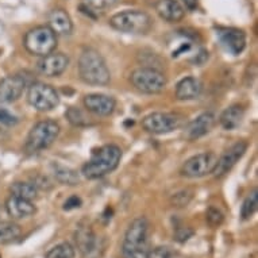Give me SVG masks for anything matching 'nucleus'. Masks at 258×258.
<instances>
[{"label": "nucleus", "instance_id": "1", "mask_svg": "<svg viewBox=\"0 0 258 258\" xmlns=\"http://www.w3.org/2000/svg\"><path fill=\"white\" fill-rule=\"evenodd\" d=\"M122 160V150L116 145H104L95 149L81 168V173L88 180H98L114 172Z\"/></svg>", "mask_w": 258, "mask_h": 258}, {"label": "nucleus", "instance_id": "2", "mask_svg": "<svg viewBox=\"0 0 258 258\" xmlns=\"http://www.w3.org/2000/svg\"><path fill=\"white\" fill-rule=\"evenodd\" d=\"M79 76L85 84L107 85L111 81L110 69L106 59L95 49H84L79 57Z\"/></svg>", "mask_w": 258, "mask_h": 258}, {"label": "nucleus", "instance_id": "3", "mask_svg": "<svg viewBox=\"0 0 258 258\" xmlns=\"http://www.w3.org/2000/svg\"><path fill=\"white\" fill-rule=\"evenodd\" d=\"M149 220L140 216L128 224L122 243L123 258H148L149 254Z\"/></svg>", "mask_w": 258, "mask_h": 258}, {"label": "nucleus", "instance_id": "4", "mask_svg": "<svg viewBox=\"0 0 258 258\" xmlns=\"http://www.w3.org/2000/svg\"><path fill=\"white\" fill-rule=\"evenodd\" d=\"M61 132V127L55 120L45 119L31 127L25 142V153L29 156L37 154L54 144Z\"/></svg>", "mask_w": 258, "mask_h": 258}, {"label": "nucleus", "instance_id": "5", "mask_svg": "<svg viewBox=\"0 0 258 258\" xmlns=\"http://www.w3.org/2000/svg\"><path fill=\"white\" fill-rule=\"evenodd\" d=\"M110 26L126 34H148L153 27V19L142 10H124L110 18Z\"/></svg>", "mask_w": 258, "mask_h": 258}, {"label": "nucleus", "instance_id": "6", "mask_svg": "<svg viewBox=\"0 0 258 258\" xmlns=\"http://www.w3.org/2000/svg\"><path fill=\"white\" fill-rule=\"evenodd\" d=\"M57 37L49 26H37L26 33L23 45L30 54L43 57L55 51L58 45Z\"/></svg>", "mask_w": 258, "mask_h": 258}, {"label": "nucleus", "instance_id": "7", "mask_svg": "<svg viewBox=\"0 0 258 258\" xmlns=\"http://www.w3.org/2000/svg\"><path fill=\"white\" fill-rule=\"evenodd\" d=\"M130 81L134 85V88L148 95L162 92L168 84L166 76L160 69L149 68V67H141L133 71Z\"/></svg>", "mask_w": 258, "mask_h": 258}, {"label": "nucleus", "instance_id": "8", "mask_svg": "<svg viewBox=\"0 0 258 258\" xmlns=\"http://www.w3.org/2000/svg\"><path fill=\"white\" fill-rule=\"evenodd\" d=\"M27 102L41 112L54 110L59 104V95L51 85L45 83H31L27 87Z\"/></svg>", "mask_w": 258, "mask_h": 258}, {"label": "nucleus", "instance_id": "9", "mask_svg": "<svg viewBox=\"0 0 258 258\" xmlns=\"http://www.w3.org/2000/svg\"><path fill=\"white\" fill-rule=\"evenodd\" d=\"M182 124V116L173 112H153L142 119V127L145 132L156 136L168 134L180 128Z\"/></svg>", "mask_w": 258, "mask_h": 258}, {"label": "nucleus", "instance_id": "10", "mask_svg": "<svg viewBox=\"0 0 258 258\" xmlns=\"http://www.w3.org/2000/svg\"><path fill=\"white\" fill-rule=\"evenodd\" d=\"M218 156L212 152H206L190 157L182 164L180 174L186 178H200L211 174L215 169Z\"/></svg>", "mask_w": 258, "mask_h": 258}, {"label": "nucleus", "instance_id": "11", "mask_svg": "<svg viewBox=\"0 0 258 258\" xmlns=\"http://www.w3.org/2000/svg\"><path fill=\"white\" fill-rule=\"evenodd\" d=\"M29 83L22 75H10L0 80V104H10L21 99Z\"/></svg>", "mask_w": 258, "mask_h": 258}, {"label": "nucleus", "instance_id": "12", "mask_svg": "<svg viewBox=\"0 0 258 258\" xmlns=\"http://www.w3.org/2000/svg\"><path fill=\"white\" fill-rule=\"evenodd\" d=\"M246 150H247V142H245V141H238L237 144H234L231 148L227 149L218 158L215 169H214L212 174L218 178L226 176L230 170L233 169L234 166L237 165V162L243 157Z\"/></svg>", "mask_w": 258, "mask_h": 258}, {"label": "nucleus", "instance_id": "13", "mask_svg": "<svg viewBox=\"0 0 258 258\" xmlns=\"http://www.w3.org/2000/svg\"><path fill=\"white\" fill-rule=\"evenodd\" d=\"M216 37L224 50L229 51L230 54L238 55L245 50L246 34L242 30L235 27H218Z\"/></svg>", "mask_w": 258, "mask_h": 258}, {"label": "nucleus", "instance_id": "14", "mask_svg": "<svg viewBox=\"0 0 258 258\" xmlns=\"http://www.w3.org/2000/svg\"><path fill=\"white\" fill-rule=\"evenodd\" d=\"M69 67V57L63 53L53 51L50 54L43 55L37 63L39 73L46 77L61 76Z\"/></svg>", "mask_w": 258, "mask_h": 258}, {"label": "nucleus", "instance_id": "15", "mask_svg": "<svg viewBox=\"0 0 258 258\" xmlns=\"http://www.w3.org/2000/svg\"><path fill=\"white\" fill-rule=\"evenodd\" d=\"M85 110L96 116H110L116 108V100L104 93H89L83 99Z\"/></svg>", "mask_w": 258, "mask_h": 258}, {"label": "nucleus", "instance_id": "16", "mask_svg": "<svg viewBox=\"0 0 258 258\" xmlns=\"http://www.w3.org/2000/svg\"><path fill=\"white\" fill-rule=\"evenodd\" d=\"M75 242H76L79 251L85 258H91L98 254L99 239L88 224H80L77 227L75 231Z\"/></svg>", "mask_w": 258, "mask_h": 258}, {"label": "nucleus", "instance_id": "17", "mask_svg": "<svg viewBox=\"0 0 258 258\" xmlns=\"http://www.w3.org/2000/svg\"><path fill=\"white\" fill-rule=\"evenodd\" d=\"M215 124V115L211 111L203 112L195 119H192L185 126L184 137L188 141H196L204 137L211 132V128Z\"/></svg>", "mask_w": 258, "mask_h": 258}, {"label": "nucleus", "instance_id": "18", "mask_svg": "<svg viewBox=\"0 0 258 258\" xmlns=\"http://www.w3.org/2000/svg\"><path fill=\"white\" fill-rule=\"evenodd\" d=\"M5 210L7 215L13 219H26L37 214V207L34 202L22 199L18 196L10 195L5 203Z\"/></svg>", "mask_w": 258, "mask_h": 258}, {"label": "nucleus", "instance_id": "19", "mask_svg": "<svg viewBox=\"0 0 258 258\" xmlns=\"http://www.w3.org/2000/svg\"><path fill=\"white\" fill-rule=\"evenodd\" d=\"M49 27L55 33V35H71L73 31V22L69 14L61 7H55L47 15Z\"/></svg>", "mask_w": 258, "mask_h": 258}, {"label": "nucleus", "instance_id": "20", "mask_svg": "<svg viewBox=\"0 0 258 258\" xmlns=\"http://www.w3.org/2000/svg\"><path fill=\"white\" fill-rule=\"evenodd\" d=\"M202 89H203V85H202L199 79L188 76L178 81L177 85H176L174 95H176L177 100L189 102V100H195V99L199 98Z\"/></svg>", "mask_w": 258, "mask_h": 258}, {"label": "nucleus", "instance_id": "21", "mask_svg": "<svg viewBox=\"0 0 258 258\" xmlns=\"http://www.w3.org/2000/svg\"><path fill=\"white\" fill-rule=\"evenodd\" d=\"M154 9L164 21L170 23L180 22L185 15V10L177 0H157Z\"/></svg>", "mask_w": 258, "mask_h": 258}, {"label": "nucleus", "instance_id": "22", "mask_svg": "<svg viewBox=\"0 0 258 258\" xmlns=\"http://www.w3.org/2000/svg\"><path fill=\"white\" fill-rule=\"evenodd\" d=\"M245 108L241 104H231L220 114L219 123L224 130H235L243 120Z\"/></svg>", "mask_w": 258, "mask_h": 258}, {"label": "nucleus", "instance_id": "23", "mask_svg": "<svg viewBox=\"0 0 258 258\" xmlns=\"http://www.w3.org/2000/svg\"><path fill=\"white\" fill-rule=\"evenodd\" d=\"M50 169L55 180L63 184V185L73 186L80 182L79 173L72 168H69V166H65L62 164H58V162H51Z\"/></svg>", "mask_w": 258, "mask_h": 258}, {"label": "nucleus", "instance_id": "24", "mask_svg": "<svg viewBox=\"0 0 258 258\" xmlns=\"http://www.w3.org/2000/svg\"><path fill=\"white\" fill-rule=\"evenodd\" d=\"M11 195L22 198V199L34 202L38 198V188L31 181H15L10 186Z\"/></svg>", "mask_w": 258, "mask_h": 258}, {"label": "nucleus", "instance_id": "25", "mask_svg": "<svg viewBox=\"0 0 258 258\" xmlns=\"http://www.w3.org/2000/svg\"><path fill=\"white\" fill-rule=\"evenodd\" d=\"M21 226L14 222H0V245L13 243L21 237Z\"/></svg>", "mask_w": 258, "mask_h": 258}, {"label": "nucleus", "instance_id": "26", "mask_svg": "<svg viewBox=\"0 0 258 258\" xmlns=\"http://www.w3.org/2000/svg\"><path fill=\"white\" fill-rule=\"evenodd\" d=\"M76 249L69 242H61L58 245L53 246L46 253L45 258H75Z\"/></svg>", "mask_w": 258, "mask_h": 258}, {"label": "nucleus", "instance_id": "27", "mask_svg": "<svg viewBox=\"0 0 258 258\" xmlns=\"http://www.w3.org/2000/svg\"><path fill=\"white\" fill-rule=\"evenodd\" d=\"M65 118L68 119V122L71 123L72 126L85 127L91 124L88 116H87L84 111L80 110L79 107H69L68 110H67V112H65Z\"/></svg>", "mask_w": 258, "mask_h": 258}, {"label": "nucleus", "instance_id": "28", "mask_svg": "<svg viewBox=\"0 0 258 258\" xmlns=\"http://www.w3.org/2000/svg\"><path fill=\"white\" fill-rule=\"evenodd\" d=\"M258 206V192L257 189H254L251 194L247 195L241 207V219L249 220L251 216L254 215V212L257 211Z\"/></svg>", "mask_w": 258, "mask_h": 258}, {"label": "nucleus", "instance_id": "29", "mask_svg": "<svg viewBox=\"0 0 258 258\" xmlns=\"http://www.w3.org/2000/svg\"><path fill=\"white\" fill-rule=\"evenodd\" d=\"M80 5L85 6L87 9L92 10L93 13H103L118 5V0H81Z\"/></svg>", "mask_w": 258, "mask_h": 258}, {"label": "nucleus", "instance_id": "30", "mask_svg": "<svg viewBox=\"0 0 258 258\" xmlns=\"http://www.w3.org/2000/svg\"><path fill=\"white\" fill-rule=\"evenodd\" d=\"M192 196H194L192 190L189 189L178 190V192L173 194L172 198H170V204H172L173 207L184 208L189 204V202L192 200Z\"/></svg>", "mask_w": 258, "mask_h": 258}, {"label": "nucleus", "instance_id": "31", "mask_svg": "<svg viewBox=\"0 0 258 258\" xmlns=\"http://www.w3.org/2000/svg\"><path fill=\"white\" fill-rule=\"evenodd\" d=\"M206 220H207V224L212 229H216L222 226L224 220L223 212L220 211L219 208L214 207V206H210L207 208V212H206Z\"/></svg>", "mask_w": 258, "mask_h": 258}, {"label": "nucleus", "instance_id": "32", "mask_svg": "<svg viewBox=\"0 0 258 258\" xmlns=\"http://www.w3.org/2000/svg\"><path fill=\"white\" fill-rule=\"evenodd\" d=\"M148 258H176V251L170 246H157L149 250Z\"/></svg>", "mask_w": 258, "mask_h": 258}, {"label": "nucleus", "instance_id": "33", "mask_svg": "<svg viewBox=\"0 0 258 258\" xmlns=\"http://www.w3.org/2000/svg\"><path fill=\"white\" fill-rule=\"evenodd\" d=\"M195 235V231L190 227H185V226H181V227H177L176 231H174V241L178 242V243H185L186 241H189L190 238Z\"/></svg>", "mask_w": 258, "mask_h": 258}, {"label": "nucleus", "instance_id": "34", "mask_svg": "<svg viewBox=\"0 0 258 258\" xmlns=\"http://www.w3.org/2000/svg\"><path fill=\"white\" fill-rule=\"evenodd\" d=\"M18 122H19V118L0 104V123L6 124V126H15L18 124Z\"/></svg>", "mask_w": 258, "mask_h": 258}, {"label": "nucleus", "instance_id": "35", "mask_svg": "<svg viewBox=\"0 0 258 258\" xmlns=\"http://www.w3.org/2000/svg\"><path fill=\"white\" fill-rule=\"evenodd\" d=\"M81 204H83V200L79 198L77 195L71 196L65 203H63V211H72V210H76V208H80Z\"/></svg>", "mask_w": 258, "mask_h": 258}, {"label": "nucleus", "instance_id": "36", "mask_svg": "<svg viewBox=\"0 0 258 258\" xmlns=\"http://www.w3.org/2000/svg\"><path fill=\"white\" fill-rule=\"evenodd\" d=\"M182 2H184V5L189 11H195L198 9V6H199V0H182Z\"/></svg>", "mask_w": 258, "mask_h": 258}, {"label": "nucleus", "instance_id": "37", "mask_svg": "<svg viewBox=\"0 0 258 258\" xmlns=\"http://www.w3.org/2000/svg\"><path fill=\"white\" fill-rule=\"evenodd\" d=\"M0 212H2V207H0Z\"/></svg>", "mask_w": 258, "mask_h": 258}]
</instances>
